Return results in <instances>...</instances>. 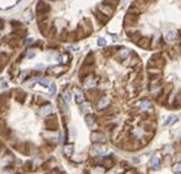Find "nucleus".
<instances>
[{"label":"nucleus","instance_id":"nucleus-1","mask_svg":"<svg viewBox=\"0 0 181 174\" xmlns=\"http://www.w3.org/2000/svg\"><path fill=\"white\" fill-rule=\"evenodd\" d=\"M137 20H138V15L129 12L125 17V25H127V26H133V25L137 24Z\"/></svg>","mask_w":181,"mask_h":174},{"label":"nucleus","instance_id":"nucleus-2","mask_svg":"<svg viewBox=\"0 0 181 174\" xmlns=\"http://www.w3.org/2000/svg\"><path fill=\"white\" fill-rule=\"evenodd\" d=\"M113 10H114V7L110 6V5L105 4V3H103V4L99 5V11L103 12L104 15H107L108 17H110V16L113 15Z\"/></svg>","mask_w":181,"mask_h":174},{"label":"nucleus","instance_id":"nucleus-3","mask_svg":"<svg viewBox=\"0 0 181 174\" xmlns=\"http://www.w3.org/2000/svg\"><path fill=\"white\" fill-rule=\"evenodd\" d=\"M12 33H14L17 38H20V39H22V38H25L27 36V31H26V28L22 27V26H21V27H17V28H14Z\"/></svg>","mask_w":181,"mask_h":174},{"label":"nucleus","instance_id":"nucleus-4","mask_svg":"<svg viewBox=\"0 0 181 174\" xmlns=\"http://www.w3.org/2000/svg\"><path fill=\"white\" fill-rule=\"evenodd\" d=\"M92 140L96 142H105L107 141V139L105 136L103 135L102 132H93L92 134Z\"/></svg>","mask_w":181,"mask_h":174},{"label":"nucleus","instance_id":"nucleus-5","mask_svg":"<svg viewBox=\"0 0 181 174\" xmlns=\"http://www.w3.org/2000/svg\"><path fill=\"white\" fill-rule=\"evenodd\" d=\"M94 15H96V17H97V20L100 22L102 25H104V24H107V21H108V17L107 15H104L103 12H100V11H94Z\"/></svg>","mask_w":181,"mask_h":174},{"label":"nucleus","instance_id":"nucleus-6","mask_svg":"<svg viewBox=\"0 0 181 174\" xmlns=\"http://www.w3.org/2000/svg\"><path fill=\"white\" fill-rule=\"evenodd\" d=\"M137 44H138L139 47H142V48H148L149 47V44H151V39L147 37H141L138 39V42H137Z\"/></svg>","mask_w":181,"mask_h":174},{"label":"nucleus","instance_id":"nucleus-7","mask_svg":"<svg viewBox=\"0 0 181 174\" xmlns=\"http://www.w3.org/2000/svg\"><path fill=\"white\" fill-rule=\"evenodd\" d=\"M46 126L49 127V130H55L58 127V122H56L55 118H50V119H46Z\"/></svg>","mask_w":181,"mask_h":174},{"label":"nucleus","instance_id":"nucleus-8","mask_svg":"<svg viewBox=\"0 0 181 174\" xmlns=\"http://www.w3.org/2000/svg\"><path fill=\"white\" fill-rule=\"evenodd\" d=\"M86 123H87V125H88V127H91V129H93V127L96 126V124H97V122H96V117L94 115H87L86 117Z\"/></svg>","mask_w":181,"mask_h":174},{"label":"nucleus","instance_id":"nucleus-9","mask_svg":"<svg viewBox=\"0 0 181 174\" xmlns=\"http://www.w3.org/2000/svg\"><path fill=\"white\" fill-rule=\"evenodd\" d=\"M149 165H151V168H153V169H159V167H160V160H159L158 157H153L152 160H151V163H149Z\"/></svg>","mask_w":181,"mask_h":174},{"label":"nucleus","instance_id":"nucleus-10","mask_svg":"<svg viewBox=\"0 0 181 174\" xmlns=\"http://www.w3.org/2000/svg\"><path fill=\"white\" fill-rule=\"evenodd\" d=\"M93 64H94V58H93L92 53H89L88 55L86 57V59H84L83 65L84 66H93Z\"/></svg>","mask_w":181,"mask_h":174},{"label":"nucleus","instance_id":"nucleus-11","mask_svg":"<svg viewBox=\"0 0 181 174\" xmlns=\"http://www.w3.org/2000/svg\"><path fill=\"white\" fill-rule=\"evenodd\" d=\"M176 36H177V32L175 29H171L167 33V41L168 42H174L176 39Z\"/></svg>","mask_w":181,"mask_h":174},{"label":"nucleus","instance_id":"nucleus-12","mask_svg":"<svg viewBox=\"0 0 181 174\" xmlns=\"http://www.w3.org/2000/svg\"><path fill=\"white\" fill-rule=\"evenodd\" d=\"M179 120V118L176 115H170V117H168V119L164 122V125H170V124H174V123H176Z\"/></svg>","mask_w":181,"mask_h":174},{"label":"nucleus","instance_id":"nucleus-13","mask_svg":"<svg viewBox=\"0 0 181 174\" xmlns=\"http://www.w3.org/2000/svg\"><path fill=\"white\" fill-rule=\"evenodd\" d=\"M75 97H76V102H77V103H82V102L84 101V96H83V93H82L81 91H76Z\"/></svg>","mask_w":181,"mask_h":174},{"label":"nucleus","instance_id":"nucleus-14","mask_svg":"<svg viewBox=\"0 0 181 174\" xmlns=\"http://www.w3.org/2000/svg\"><path fill=\"white\" fill-rule=\"evenodd\" d=\"M7 61H9V55L5 54V53H1L0 54V64L4 66L5 64H7Z\"/></svg>","mask_w":181,"mask_h":174},{"label":"nucleus","instance_id":"nucleus-15","mask_svg":"<svg viewBox=\"0 0 181 174\" xmlns=\"http://www.w3.org/2000/svg\"><path fill=\"white\" fill-rule=\"evenodd\" d=\"M72 152H74V146H72V145L65 146V148H64V153H65L66 156H71V155H72Z\"/></svg>","mask_w":181,"mask_h":174},{"label":"nucleus","instance_id":"nucleus-16","mask_svg":"<svg viewBox=\"0 0 181 174\" xmlns=\"http://www.w3.org/2000/svg\"><path fill=\"white\" fill-rule=\"evenodd\" d=\"M16 94H17V96H16V99H17V101H19V102H23V101H25V98H26V93H25V92H22V91H17V92H16Z\"/></svg>","mask_w":181,"mask_h":174},{"label":"nucleus","instance_id":"nucleus-17","mask_svg":"<svg viewBox=\"0 0 181 174\" xmlns=\"http://www.w3.org/2000/svg\"><path fill=\"white\" fill-rule=\"evenodd\" d=\"M108 104H109V99L108 98H103L99 103H98V108L99 109H102V108H105Z\"/></svg>","mask_w":181,"mask_h":174},{"label":"nucleus","instance_id":"nucleus-18","mask_svg":"<svg viewBox=\"0 0 181 174\" xmlns=\"http://www.w3.org/2000/svg\"><path fill=\"white\" fill-rule=\"evenodd\" d=\"M114 52H115V48H108V49H105L104 50V55L105 57H110V55H113L114 54Z\"/></svg>","mask_w":181,"mask_h":174},{"label":"nucleus","instance_id":"nucleus-19","mask_svg":"<svg viewBox=\"0 0 181 174\" xmlns=\"http://www.w3.org/2000/svg\"><path fill=\"white\" fill-rule=\"evenodd\" d=\"M93 153H96V155L104 153V148H103V147H100V146H96V147H94V150H93Z\"/></svg>","mask_w":181,"mask_h":174},{"label":"nucleus","instance_id":"nucleus-20","mask_svg":"<svg viewBox=\"0 0 181 174\" xmlns=\"http://www.w3.org/2000/svg\"><path fill=\"white\" fill-rule=\"evenodd\" d=\"M11 26H12L14 28H17V27H21L22 24H21L20 21H11Z\"/></svg>","mask_w":181,"mask_h":174},{"label":"nucleus","instance_id":"nucleus-21","mask_svg":"<svg viewBox=\"0 0 181 174\" xmlns=\"http://www.w3.org/2000/svg\"><path fill=\"white\" fill-rule=\"evenodd\" d=\"M127 55H129V52H127V49H122V50L120 52V58H122V59H125Z\"/></svg>","mask_w":181,"mask_h":174},{"label":"nucleus","instance_id":"nucleus-22","mask_svg":"<svg viewBox=\"0 0 181 174\" xmlns=\"http://www.w3.org/2000/svg\"><path fill=\"white\" fill-rule=\"evenodd\" d=\"M174 172L175 173H181V163H177V164L174 165Z\"/></svg>","mask_w":181,"mask_h":174},{"label":"nucleus","instance_id":"nucleus-23","mask_svg":"<svg viewBox=\"0 0 181 174\" xmlns=\"http://www.w3.org/2000/svg\"><path fill=\"white\" fill-rule=\"evenodd\" d=\"M105 44H107V42H105L104 38H99V39H98V46H99V47H104Z\"/></svg>","mask_w":181,"mask_h":174},{"label":"nucleus","instance_id":"nucleus-24","mask_svg":"<svg viewBox=\"0 0 181 174\" xmlns=\"http://www.w3.org/2000/svg\"><path fill=\"white\" fill-rule=\"evenodd\" d=\"M38 82H39L41 85H44V86H48V85H49V80H48V79H42V80H39Z\"/></svg>","mask_w":181,"mask_h":174},{"label":"nucleus","instance_id":"nucleus-25","mask_svg":"<svg viewBox=\"0 0 181 174\" xmlns=\"http://www.w3.org/2000/svg\"><path fill=\"white\" fill-rule=\"evenodd\" d=\"M89 107H91V105H89L88 103H83V105H82V112H88Z\"/></svg>","mask_w":181,"mask_h":174},{"label":"nucleus","instance_id":"nucleus-26","mask_svg":"<svg viewBox=\"0 0 181 174\" xmlns=\"http://www.w3.org/2000/svg\"><path fill=\"white\" fill-rule=\"evenodd\" d=\"M64 99H65L66 103H69L70 102V93L69 92H65V93H64Z\"/></svg>","mask_w":181,"mask_h":174},{"label":"nucleus","instance_id":"nucleus-27","mask_svg":"<svg viewBox=\"0 0 181 174\" xmlns=\"http://www.w3.org/2000/svg\"><path fill=\"white\" fill-rule=\"evenodd\" d=\"M149 107H151V104H149L148 102H144V103H142V105H141L142 109H147V108H149Z\"/></svg>","mask_w":181,"mask_h":174},{"label":"nucleus","instance_id":"nucleus-28","mask_svg":"<svg viewBox=\"0 0 181 174\" xmlns=\"http://www.w3.org/2000/svg\"><path fill=\"white\" fill-rule=\"evenodd\" d=\"M44 109H45V110H43V112H42L43 114H48V113H51V107H50V105H49V107H46V108H44Z\"/></svg>","mask_w":181,"mask_h":174},{"label":"nucleus","instance_id":"nucleus-29","mask_svg":"<svg viewBox=\"0 0 181 174\" xmlns=\"http://www.w3.org/2000/svg\"><path fill=\"white\" fill-rule=\"evenodd\" d=\"M55 91H56L55 85H51L50 86V94H54V93H55Z\"/></svg>","mask_w":181,"mask_h":174},{"label":"nucleus","instance_id":"nucleus-30","mask_svg":"<svg viewBox=\"0 0 181 174\" xmlns=\"http://www.w3.org/2000/svg\"><path fill=\"white\" fill-rule=\"evenodd\" d=\"M4 28V21L3 20H0V29Z\"/></svg>","mask_w":181,"mask_h":174},{"label":"nucleus","instance_id":"nucleus-31","mask_svg":"<svg viewBox=\"0 0 181 174\" xmlns=\"http://www.w3.org/2000/svg\"><path fill=\"white\" fill-rule=\"evenodd\" d=\"M28 57H29V58H33V57H34V52H32V53H28Z\"/></svg>","mask_w":181,"mask_h":174},{"label":"nucleus","instance_id":"nucleus-32","mask_svg":"<svg viewBox=\"0 0 181 174\" xmlns=\"http://www.w3.org/2000/svg\"><path fill=\"white\" fill-rule=\"evenodd\" d=\"M50 1H55V0H50Z\"/></svg>","mask_w":181,"mask_h":174}]
</instances>
